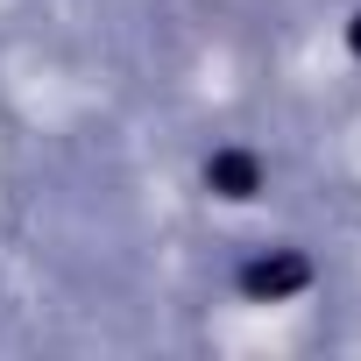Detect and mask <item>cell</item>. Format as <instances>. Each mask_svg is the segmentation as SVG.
Segmentation results:
<instances>
[{
    "label": "cell",
    "instance_id": "obj_2",
    "mask_svg": "<svg viewBox=\"0 0 361 361\" xmlns=\"http://www.w3.org/2000/svg\"><path fill=\"white\" fill-rule=\"evenodd\" d=\"M354 43H361V29H354Z\"/></svg>",
    "mask_w": 361,
    "mask_h": 361
},
{
    "label": "cell",
    "instance_id": "obj_1",
    "mask_svg": "<svg viewBox=\"0 0 361 361\" xmlns=\"http://www.w3.org/2000/svg\"><path fill=\"white\" fill-rule=\"evenodd\" d=\"M206 177H213V185H220L227 199H248V185H255V163H248V156H220Z\"/></svg>",
    "mask_w": 361,
    "mask_h": 361
}]
</instances>
